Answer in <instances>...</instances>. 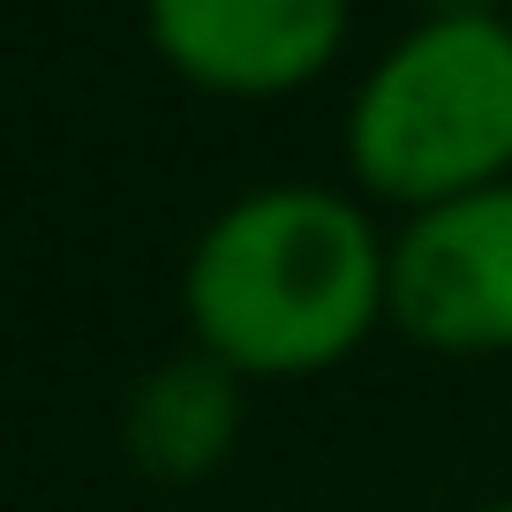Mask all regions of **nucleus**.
<instances>
[{"label":"nucleus","mask_w":512,"mask_h":512,"mask_svg":"<svg viewBox=\"0 0 512 512\" xmlns=\"http://www.w3.org/2000/svg\"><path fill=\"white\" fill-rule=\"evenodd\" d=\"M181 309L189 347L219 354L234 377H324L384 324V241L339 189H249L196 234Z\"/></svg>","instance_id":"nucleus-1"},{"label":"nucleus","mask_w":512,"mask_h":512,"mask_svg":"<svg viewBox=\"0 0 512 512\" xmlns=\"http://www.w3.org/2000/svg\"><path fill=\"white\" fill-rule=\"evenodd\" d=\"M241 392H249V377H234L219 354L204 347L166 354L159 369H144L128 384V407H121L128 467L166 482V490L211 482L241 437Z\"/></svg>","instance_id":"nucleus-5"},{"label":"nucleus","mask_w":512,"mask_h":512,"mask_svg":"<svg viewBox=\"0 0 512 512\" xmlns=\"http://www.w3.org/2000/svg\"><path fill=\"white\" fill-rule=\"evenodd\" d=\"M482 512H512V497H505V505H482Z\"/></svg>","instance_id":"nucleus-7"},{"label":"nucleus","mask_w":512,"mask_h":512,"mask_svg":"<svg viewBox=\"0 0 512 512\" xmlns=\"http://www.w3.org/2000/svg\"><path fill=\"white\" fill-rule=\"evenodd\" d=\"M384 317L430 354H512V181L407 211L384 241Z\"/></svg>","instance_id":"nucleus-3"},{"label":"nucleus","mask_w":512,"mask_h":512,"mask_svg":"<svg viewBox=\"0 0 512 512\" xmlns=\"http://www.w3.org/2000/svg\"><path fill=\"white\" fill-rule=\"evenodd\" d=\"M347 159L369 196L407 211L512 181V23H415L354 91Z\"/></svg>","instance_id":"nucleus-2"},{"label":"nucleus","mask_w":512,"mask_h":512,"mask_svg":"<svg viewBox=\"0 0 512 512\" xmlns=\"http://www.w3.org/2000/svg\"><path fill=\"white\" fill-rule=\"evenodd\" d=\"M159 53L219 98H287L324 76L347 0H144Z\"/></svg>","instance_id":"nucleus-4"},{"label":"nucleus","mask_w":512,"mask_h":512,"mask_svg":"<svg viewBox=\"0 0 512 512\" xmlns=\"http://www.w3.org/2000/svg\"><path fill=\"white\" fill-rule=\"evenodd\" d=\"M430 16H497V0H422Z\"/></svg>","instance_id":"nucleus-6"}]
</instances>
